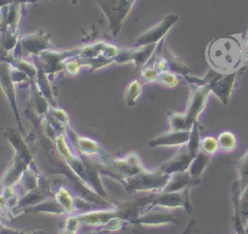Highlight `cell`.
Segmentation results:
<instances>
[{
	"mask_svg": "<svg viewBox=\"0 0 248 234\" xmlns=\"http://www.w3.org/2000/svg\"><path fill=\"white\" fill-rule=\"evenodd\" d=\"M138 199L141 205L142 213L152 208H160L168 211L183 209L187 213H192L194 209L190 198L189 189L180 191L152 192Z\"/></svg>",
	"mask_w": 248,
	"mask_h": 234,
	"instance_id": "cell-1",
	"label": "cell"
},
{
	"mask_svg": "<svg viewBox=\"0 0 248 234\" xmlns=\"http://www.w3.org/2000/svg\"><path fill=\"white\" fill-rule=\"evenodd\" d=\"M170 175L163 172L159 167L155 169L144 168L137 175L125 179L121 184L126 191L138 192H158L162 191L169 183Z\"/></svg>",
	"mask_w": 248,
	"mask_h": 234,
	"instance_id": "cell-2",
	"label": "cell"
},
{
	"mask_svg": "<svg viewBox=\"0 0 248 234\" xmlns=\"http://www.w3.org/2000/svg\"><path fill=\"white\" fill-rule=\"evenodd\" d=\"M239 71L240 68L232 72L222 73L210 69L201 77V84L206 85L210 93L217 97L223 105H228L231 102Z\"/></svg>",
	"mask_w": 248,
	"mask_h": 234,
	"instance_id": "cell-3",
	"label": "cell"
},
{
	"mask_svg": "<svg viewBox=\"0 0 248 234\" xmlns=\"http://www.w3.org/2000/svg\"><path fill=\"white\" fill-rule=\"evenodd\" d=\"M107 17L108 28L113 37L122 29L125 19L129 15L138 0H94Z\"/></svg>",
	"mask_w": 248,
	"mask_h": 234,
	"instance_id": "cell-4",
	"label": "cell"
},
{
	"mask_svg": "<svg viewBox=\"0 0 248 234\" xmlns=\"http://www.w3.org/2000/svg\"><path fill=\"white\" fill-rule=\"evenodd\" d=\"M190 95L186 106V110L183 112L188 129L191 131L194 125L198 123L200 115L204 110L208 97L211 94L206 85H195L189 84Z\"/></svg>",
	"mask_w": 248,
	"mask_h": 234,
	"instance_id": "cell-5",
	"label": "cell"
},
{
	"mask_svg": "<svg viewBox=\"0 0 248 234\" xmlns=\"http://www.w3.org/2000/svg\"><path fill=\"white\" fill-rule=\"evenodd\" d=\"M50 39L51 35L44 29L19 36L16 47L20 53L16 58H21L22 52L27 57L31 55L39 56L44 51L51 49L52 44Z\"/></svg>",
	"mask_w": 248,
	"mask_h": 234,
	"instance_id": "cell-6",
	"label": "cell"
},
{
	"mask_svg": "<svg viewBox=\"0 0 248 234\" xmlns=\"http://www.w3.org/2000/svg\"><path fill=\"white\" fill-rule=\"evenodd\" d=\"M179 16L177 14H169L158 23L152 25L147 30L142 32L136 40L134 46H143L149 44H158L176 24Z\"/></svg>",
	"mask_w": 248,
	"mask_h": 234,
	"instance_id": "cell-7",
	"label": "cell"
},
{
	"mask_svg": "<svg viewBox=\"0 0 248 234\" xmlns=\"http://www.w3.org/2000/svg\"><path fill=\"white\" fill-rule=\"evenodd\" d=\"M0 88L5 94L11 108L14 112L17 127L19 131L25 134L24 128L22 126L18 107H17V101H16V83L13 79L12 75V65L6 61H0Z\"/></svg>",
	"mask_w": 248,
	"mask_h": 234,
	"instance_id": "cell-8",
	"label": "cell"
},
{
	"mask_svg": "<svg viewBox=\"0 0 248 234\" xmlns=\"http://www.w3.org/2000/svg\"><path fill=\"white\" fill-rule=\"evenodd\" d=\"M158 44L121 47V50L119 54L115 57L114 62L119 64L134 63L139 69H142L155 54Z\"/></svg>",
	"mask_w": 248,
	"mask_h": 234,
	"instance_id": "cell-9",
	"label": "cell"
},
{
	"mask_svg": "<svg viewBox=\"0 0 248 234\" xmlns=\"http://www.w3.org/2000/svg\"><path fill=\"white\" fill-rule=\"evenodd\" d=\"M173 223H178V219L171 213H170V211L152 208L143 212L140 216L137 221V228L141 229L143 227H161Z\"/></svg>",
	"mask_w": 248,
	"mask_h": 234,
	"instance_id": "cell-10",
	"label": "cell"
},
{
	"mask_svg": "<svg viewBox=\"0 0 248 234\" xmlns=\"http://www.w3.org/2000/svg\"><path fill=\"white\" fill-rule=\"evenodd\" d=\"M191 131L169 130L149 140L148 146L151 148H171L182 147L187 144Z\"/></svg>",
	"mask_w": 248,
	"mask_h": 234,
	"instance_id": "cell-11",
	"label": "cell"
},
{
	"mask_svg": "<svg viewBox=\"0 0 248 234\" xmlns=\"http://www.w3.org/2000/svg\"><path fill=\"white\" fill-rule=\"evenodd\" d=\"M194 158L195 157H193L188 151L186 145H184L180 147V149L175 154H173L170 159L164 161L159 166V168L169 175L188 171Z\"/></svg>",
	"mask_w": 248,
	"mask_h": 234,
	"instance_id": "cell-12",
	"label": "cell"
},
{
	"mask_svg": "<svg viewBox=\"0 0 248 234\" xmlns=\"http://www.w3.org/2000/svg\"><path fill=\"white\" fill-rule=\"evenodd\" d=\"M155 54L164 58L165 61L167 62L169 71L176 73L180 77L183 78L184 76L190 73L189 67L186 65L185 62H183L181 58H179L172 52V50L170 48L165 40L159 43Z\"/></svg>",
	"mask_w": 248,
	"mask_h": 234,
	"instance_id": "cell-13",
	"label": "cell"
},
{
	"mask_svg": "<svg viewBox=\"0 0 248 234\" xmlns=\"http://www.w3.org/2000/svg\"><path fill=\"white\" fill-rule=\"evenodd\" d=\"M70 132L72 136L74 137V141L76 144L75 146L81 155L92 158V159L98 157V159L100 160L99 161L100 164H103L106 161V160L108 159V156L105 150H103V148L100 146V144L97 141L86 136L78 135L72 129H70Z\"/></svg>",
	"mask_w": 248,
	"mask_h": 234,
	"instance_id": "cell-14",
	"label": "cell"
},
{
	"mask_svg": "<svg viewBox=\"0 0 248 234\" xmlns=\"http://www.w3.org/2000/svg\"><path fill=\"white\" fill-rule=\"evenodd\" d=\"M202 180L193 178L188 171L178 172L170 175V181L162 191H180L184 190H191L192 188L199 186Z\"/></svg>",
	"mask_w": 248,
	"mask_h": 234,
	"instance_id": "cell-15",
	"label": "cell"
},
{
	"mask_svg": "<svg viewBox=\"0 0 248 234\" xmlns=\"http://www.w3.org/2000/svg\"><path fill=\"white\" fill-rule=\"evenodd\" d=\"M54 198L62 207L68 217L78 214L77 200L67 189H65L64 187H60L54 193Z\"/></svg>",
	"mask_w": 248,
	"mask_h": 234,
	"instance_id": "cell-16",
	"label": "cell"
},
{
	"mask_svg": "<svg viewBox=\"0 0 248 234\" xmlns=\"http://www.w3.org/2000/svg\"><path fill=\"white\" fill-rule=\"evenodd\" d=\"M211 158H212V156H209V155L200 151V153L194 158V160L192 161V162L190 164V167L188 169L189 174L197 180H202V174H203L204 170L206 169L207 165L209 164Z\"/></svg>",
	"mask_w": 248,
	"mask_h": 234,
	"instance_id": "cell-17",
	"label": "cell"
},
{
	"mask_svg": "<svg viewBox=\"0 0 248 234\" xmlns=\"http://www.w3.org/2000/svg\"><path fill=\"white\" fill-rule=\"evenodd\" d=\"M236 180L238 189L241 190L248 186V150L235 161Z\"/></svg>",
	"mask_w": 248,
	"mask_h": 234,
	"instance_id": "cell-18",
	"label": "cell"
},
{
	"mask_svg": "<svg viewBox=\"0 0 248 234\" xmlns=\"http://www.w3.org/2000/svg\"><path fill=\"white\" fill-rule=\"evenodd\" d=\"M142 93V83L139 79L132 80L124 90V102L127 106L136 105Z\"/></svg>",
	"mask_w": 248,
	"mask_h": 234,
	"instance_id": "cell-19",
	"label": "cell"
},
{
	"mask_svg": "<svg viewBox=\"0 0 248 234\" xmlns=\"http://www.w3.org/2000/svg\"><path fill=\"white\" fill-rule=\"evenodd\" d=\"M217 142L219 146V152L230 153L234 151L237 145V139L233 132L230 131L222 132L217 136Z\"/></svg>",
	"mask_w": 248,
	"mask_h": 234,
	"instance_id": "cell-20",
	"label": "cell"
},
{
	"mask_svg": "<svg viewBox=\"0 0 248 234\" xmlns=\"http://www.w3.org/2000/svg\"><path fill=\"white\" fill-rule=\"evenodd\" d=\"M170 130L172 131H190L187 127L183 112L170 110L168 112Z\"/></svg>",
	"mask_w": 248,
	"mask_h": 234,
	"instance_id": "cell-21",
	"label": "cell"
},
{
	"mask_svg": "<svg viewBox=\"0 0 248 234\" xmlns=\"http://www.w3.org/2000/svg\"><path fill=\"white\" fill-rule=\"evenodd\" d=\"M124 222H125V220L122 219L121 218H113L103 225H100L97 227H92L91 232H95V233L115 232V231H118L121 229Z\"/></svg>",
	"mask_w": 248,
	"mask_h": 234,
	"instance_id": "cell-22",
	"label": "cell"
},
{
	"mask_svg": "<svg viewBox=\"0 0 248 234\" xmlns=\"http://www.w3.org/2000/svg\"><path fill=\"white\" fill-rule=\"evenodd\" d=\"M200 149L202 152H203L209 156L215 155L216 153L219 152L217 137H214L212 135L202 136L201 139Z\"/></svg>",
	"mask_w": 248,
	"mask_h": 234,
	"instance_id": "cell-23",
	"label": "cell"
},
{
	"mask_svg": "<svg viewBox=\"0 0 248 234\" xmlns=\"http://www.w3.org/2000/svg\"><path fill=\"white\" fill-rule=\"evenodd\" d=\"M180 76L176 73L170 72V71H164L160 72L157 78V83H160L161 85L168 87V88H173L175 87L179 82Z\"/></svg>",
	"mask_w": 248,
	"mask_h": 234,
	"instance_id": "cell-24",
	"label": "cell"
},
{
	"mask_svg": "<svg viewBox=\"0 0 248 234\" xmlns=\"http://www.w3.org/2000/svg\"><path fill=\"white\" fill-rule=\"evenodd\" d=\"M82 67L78 57H72L68 59L64 64V70L66 73L71 75H77L79 73L80 68Z\"/></svg>",
	"mask_w": 248,
	"mask_h": 234,
	"instance_id": "cell-25",
	"label": "cell"
},
{
	"mask_svg": "<svg viewBox=\"0 0 248 234\" xmlns=\"http://www.w3.org/2000/svg\"><path fill=\"white\" fill-rule=\"evenodd\" d=\"M159 73L160 72H158L153 66H145L142 69H140V73L144 81L148 83H154L157 81Z\"/></svg>",
	"mask_w": 248,
	"mask_h": 234,
	"instance_id": "cell-26",
	"label": "cell"
},
{
	"mask_svg": "<svg viewBox=\"0 0 248 234\" xmlns=\"http://www.w3.org/2000/svg\"><path fill=\"white\" fill-rule=\"evenodd\" d=\"M37 1H42V0H0V9L4 8V7H7L9 5H13V4H16V3H34V2H37ZM55 1V0H53Z\"/></svg>",
	"mask_w": 248,
	"mask_h": 234,
	"instance_id": "cell-27",
	"label": "cell"
},
{
	"mask_svg": "<svg viewBox=\"0 0 248 234\" xmlns=\"http://www.w3.org/2000/svg\"><path fill=\"white\" fill-rule=\"evenodd\" d=\"M26 234H46L45 231H43V230H34V231H31V232H29V233H26Z\"/></svg>",
	"mask_w": 248,
	"mask_h": 234,
	"instance_id": "cell-28",
	"label": "cell"
},
{
	"mask_svg": "<svg viewBox=\"0 0 248 234\" xmlns=\"http://www.w3.org/2000/svg\"><path fill=\"white\" fill-rule=\"evenodd\" d=\"M59 234H77V233H75V232H71V231H68V230H66V229L62 228V229L59 231Z\"/></svg>",
	"mask_w": 248,
	"mask_h": 234,
	"instance_id": "cell-29",
	"label": "cell"
},
{
	"mask_svg": "<svg viewBox=\"0 0 248 234\" xmlns=\"http://www.w3.org/2000/svg\"><path fill=\"white\" fill-rule=\"evenodd\" d=\"M71 1H72V4L77 5V3H78V0H71Z\"/></svg>",
	"mask_w": 248,
	"mask_h": 234,
	"instance_id": "cell-30",
	"label": "cell"
},
{
	"mask_svg": "<svg viewBox=\"0 0 248 234\" xmlns=\"http://www.w3.org/2000/svg\"><path fill=\"white\" fill-rule=\"evenodd\" d=\"M234 234H248V229H247V231L244 232V233H234Z\"/></svg>",
	"mask_w": 248,
	"mask_h": 234,
	"instance_id": "cell-31",
	"label": "cell"
},
{
	"mask_svg": "<svg viewBox=\"0 0 248 234\" xmlns=\"http://www.w3.org/2000/svg\"><path fill=\"white\" fill-rule=\"evenodd\" d=\"M247 229H248V222H247Z\"/></svg>",
	"mask_w": 248,
	"mask_h": 234,
	"instance_id": "cell-32",
	"label": "cell"
}]
</instances>
